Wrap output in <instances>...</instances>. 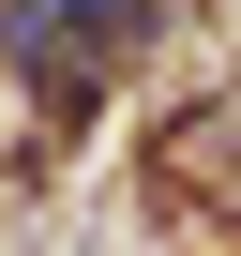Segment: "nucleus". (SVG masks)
Segmentation results:
<instances>
[{"mask_svg": "<svg viewBox=\"0 0 241 256\" xmlns=\"http://www.w3.org/2000/svg\"><path fill=\"white\" fill-rule=\"evenodd\" d=\"M151 16H166V0H0V46L46 60V76H76V60H120Z\"/></svg>", "mask_w": 241, "mask_h": 256, "instance_id": "obj_1", "label": "nucleus"}]
</instances>
